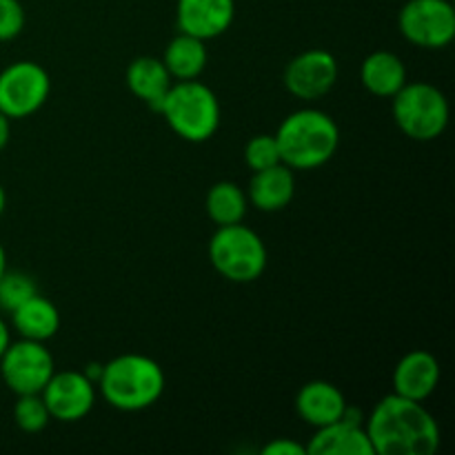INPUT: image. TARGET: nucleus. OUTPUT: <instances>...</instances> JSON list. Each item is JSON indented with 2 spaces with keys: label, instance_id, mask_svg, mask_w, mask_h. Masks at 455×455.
Wrapping results in <instances>:
<instances>
[{
  "label": "nucleus",
  "instance_id": "4be33fe9",
  "mask_svg": "<svg viewBox=\"0 0 455 455\" xmlns=\"http://www.w3.org/2000/svg\"><path fill=\"white\" fill-rule=\"evenodd\" d=\"M13 420L25 434H40L49 425L52 416H49L43 395L27 394L18 395V403L13 404Z\"/></svg>",
  "mask_w": 455,
  "mask_h": 455
},
{
  "label": "nucleus",
  "instance_id": "7c9ffc66",
  "mask_svg": "<svg viewBox=\"0 0 455 455\" xmlns=\"http://www.w3.org/2000/svg\"><path fill=\"white\" fill-rule=\"evenodd\" d=\"M4 204H7V196H4L3 185H0V216H3V212H4Z\"/></svg>",
  "mask_w": 455,
  "mask_h": 455
},
{
  "label": "nucleus",
  "instance_id": "c756f323",
  "mask_svg": "<svg viewBox=\"0 0 455 455\" xmlns=\"http://www.w3.org/2000/svg\"><path fill=\"white\" fill-rule=\"evenodd\" d=\"M4 271H7V253H4L3 243H0V275H3Z\"/></svg>",
  "mask_w": 455,
  "mask_h": 455
},
{
  "label": "nucleus",
  "instance_id": "dca6fc26",
  "mask_svg": "<svg viewBox=\"0 0 455 455\" xmlns=\"http://www.w3.org/2000/svg\"><path fill=\"white\" fill-rule=\"evenodd\" d=\"M305 449L307 455H373L367 429L347 420L315 429L314 438Z\"/></svg>",
  "mask_w": 455,
  "mask_h": 455
},
{
  "label": "nucleus",
  "instance_id": "a878e982",
  "mask_svg": "<svg viewBox=\"0 0 455 455\" xmlns=\"http://www.w3.org/2000/svg\"><path fill=\"white\" fill-rule=\"evenodd\" d=\"M262 453L265 455H307V449L302 447V444H298L296 440L280 438L267 444V447L262 449Z\"/></svg>",
  "mask_w": 455,
  "mask_h": 455
},
{
  "label": "nucleus",
  "instance_id": "9b49d317",
  "mask_svg": "<svg viewBox=\"0 0 455 455\" xmlns=\"http://www.w3.org/2000/svg\"><path fill=\"white\" fill-rule=\"evenodd\" d=\"M338 80V60L327 49H309L293 58L284 69V87L300 100L327 96Z\"/></svg>",
  "mask_w": 455,
  "mask_h": 455
},
{
  "label": "nucleus",
  "instance_id": "6ab92c4d",
  "mask_svg": "<svg viewBox=\"0 0 455 455\" xmlns=\"http://www.w3.org/2000/svg\"><path fill=\"white\" fill-rule=\"evenodd\" d=\"M364 89L378 98H394L407 83V67L395 53L373 52L360 67Z\"/></svg>",
  "mask_w": 455,
  "mask_h": 455
},
{
  "label": "nucleus",
  "instance_id": "9d476101",
  "mask_svg": "<svg viewBox=\"0 0 455 455\" xmlns=\"http://www.w3.org/2000/svg\"><path fill=\"white\" fill-rule=\"evenodd\" d=\"M40 395L52 420L78 422L96 404V385L83 371H53Z\"/></svg>",
  "mask_w": 455,
  "mask_h": 455
},
{
  "label": "nucleus",
  "instance_id": "423d86ee",
  "mask_svg": "<svg viewBox=\"0 0 455 455\" xmlns=\"http://www.w3.org/2000/svg\"><path fill=\"white\" fill-rule=\"evenodd\" d=\"M394 120L400 132L411 140L429 142L443 136L449 124L447 96L431 83H404L395 93Z\"/></svg>",
  "mask_w": 455,
  "mask_h": 455
},
{
  "label": "nucleus",
  "instance_id": "aec40b11",
  "mask_svg": "<svg viewBox=\"0 0 455 455\" xmlns=\"http://www.w3.org/2000/svg\"><path fill=\"white\" fill-rule=\"evenodd\" d=\"M207 58L204 40L180 31L164 49L163 62L173 80H196L207 67Z\"/></svg>",
  "mask_w": 455,
  "mask_h": 455
},
{
  "label": "nucleus",
  "instance_id": "a211bd4d",
  "mask_svg": "<svg viewBox=\"0 0 455 455\" xmlns=\"http://www.w3.org/2000/svg\"><path fill=\"white\" fill-rule=\"evenodd\" d=\"M12 324L20 338L44 342L60 329V314L52 300L34 293L12 311Z\"/></svg>",
  "mask_w": 455,
  "mask_h": 455
},
{
  "label": "nucleus",
  "instance_id": "393cba45",
  "mask_svg": "<svg viewBox=\"0 0 455 455\" xmlns=\"http://www.w3.org/2000/svg\"><path fill=\"white\" fill-rule=\"evenodd\" d=\"M25 29V9L20 0H0V43L13 40Z\"/></svg>",
  "mask_w": 455,
  "mask_h": 455
},
{
  "label": "nucleus",
  "instance_id": "0eeeda50",
  "mask_svg": "<svg viewBox=\"0 0 455 455\" xmlns=\"http://www.w3.org/2000/svg\"><path fill=\"white\" fill-rule=\"evenodd\" d=\"M52 80L38 62L18 60L0 71V114L9 120L27 118L47 102Z\"/></svg>",
  "mask_w": 455,
  "mask_h": 455
},
{
  "label": "nucleus",
  "instance_id": "4468645a",
  "mask_svg": "<svg viewBox=\"0 0 455 455\" xmlns=\"http://www.w3.org/2000/svg\"><path fill=\"white\" fill-rule=\"evenodd\" d=\"M347 400L336 385L327 380H311L298 391L296 411L314 429L333 425L342 418Z\"/></svg>",
  "mask_w": 455,
  "mask_h": 455
},
{
  "label": "nucleus",
  "instance_id": "f257e3e1",
  "mask_svg": "<svg viewBox=\"0 0 455 455\" xmlns=\"http://www.w3.org/2000/svg\"><path fill=\"white\" fill-rule=\"evenodd\" d=\"M373 455H434L440 449L438 420L422 403L391 394L364 420Z\"/></svg>",
  "mask_w": 455,
  "mask_h": 455
},
{
  "label": "nucleus",
  "instance_id": "412c9836",
  "mask_svg": "<svg viewBox=\"0 0 455 455\" xmlns=\"http://www.w3.org/2000/svg\"><path fill=\"white\" fill-rule=\"evenodd\" d=\"M204 207H207V216L218 227L235 225V222H243L244 216H247L249 198L235 182L222 180L209 189Z\"/></svg>",
  "mask_w": 455,
  "mask_h": 455
},
{
  "label": "nucleus",
  "instance_id": "f3484780",
  "mask_svg": "<svg viewBox=\"0 0 455 455\" xmlns=\"http://www.w3.org/2000/svg\"><path fill=\"white\" fill-rule=\"evenodd\" d=\"M173 84L172 74L163 60L151 56H140L127 67V87L133 96L145 100L154 111H160L169 87Z\"/></svg>",
  "mask_w": 455,
  "mask_h": 455
},
{
  "label": "nucleus",
  "instance_id": "20e7f679",
  "mask_svg": "<svg viewBox=\"0 0 455 455\" xmlns=\"http://www.w3.org/2000/svg\"><path fill=\"white\" fill-rule=\"evenodd\" d=\"M158 114H163L172 132L187 142H207L220 127V102L198 78L176 80Z\"/></svg>",
  "mask_w": 455,
  "mask_h": 455
},
{
  "label": "nucleus",
  "instance_id": "bb28decb",
  "mask_svg": "<svg viewBox=\"0 0 455 455\" xmlns=\"http://www.w3.org/2000/svg\"><path fill=\"white\" fill-rule=\"evenodd\" d=\"M9 138H12V120L4 114H0V151L7 147Z\"/></svg>",
  "mask_w": 455,
  "mask_h": 455
},
{
  "label": "nucleus",
  "instance_id": "f03ea898",
  "mask_svg": "<svg viewBox=\"0 0 455 455\" xmlns=\"http://www.w3.org/2000/svg\"><path fill=\"white\" fill-rule=\"evenodd\" d=\"M275 142L280 160L293 172L327 164L340 145L336 120L320 109H298L280 123Z\"/></svg>",
  "mask_w": 455,
  "mask_h": 455
},
{
  "label": "nucleus",
  "instance_id": "ddd939ff",
  "mask_svg": "<svg viewBox=\"0 0 455 455\" xmlns=\"http://www.w3.org/2000/svg\"><path fill=\"white\" fill-rule=\"evenodd\" d=\"M440 382V363L429 351H409L394 369V394L425 403Z\"/></svg>",
  "mask_w": 455,
  "mask_h": 455
},
{
  "label": "nucleus",
  "instance_id": "f8f14e48",
  "mask_svg": "<svg viewBox=\"0 0 455 455\" xmlns=\"http://www.w3.org/2000/svg\"><path fill=\"white\" fill-rule=\"evenodd\" d=\"M234 16V0H178L176 7L178 29L200 40H213L225 34Z\"/></svg>",
  "mask_w": 455,
  "mask_h": 455
},
{
  "label": "nucleus",
  "instance_id": "7ed1b4c3",
  "mask_svg": "<svg viewBox=\"0 0 455 455\" xmlns=\"http://www.w3.org/2000/svg\"><path fill=\"white\" fill-rule=\"evenodd\" d=\"M105 403L118 411L154 407L164 391V371L154 358L124 354L102 364L98 385Z\"/></svg>",
  "mask_w": 455,
  "mask_h": 455
},
{
  "label": "nucleus",
  "instance_id": "5701e85b",
  "mask_svg": "<svg viewBox=\"0 0 455 455\" xmlns=\"http://www.w3.org/2000/svg\"><path fill=\"white\" fill-rule=\"evenodd\" d=\"M34 293H38L34 280L29 278L22 271H4L0 275V309L9 311L12 314L18 305L31 298Z\"/></svg>",
  "mask_w": 455,
  "mask_h": 455
},
{
  "label": "nucleus",
  "instance_id": "6e6552de",
  "mask_svg": "<svg viewBox=\"0 0 455 455\" xmlns=\"http://www.w3.org/2000/svg\"><path fill=\"white\" fill-rule=\"evenodd\" d=\"M53 371V355L38 340L20 338L18 342H9L4 354L0 355V376L7 389L16 395L40 394Z\"/></svg>",
  "mask_w": 455,
  "mask_h": 455
},
{
  "label": "nucleus",
  "instance_id": "c85d7f7f",
  "mask_svg": "<svg viewBox=\"0 0 455 455\" xmlns=\"http://www.w3.org/2000/svg\"><path fill=\"white\" fill-rule=\"evenodd\" d=\"M83 373L93 382V385H98V380H100V373H102V364H98V363L87 364V367L83 369Z\"/></svg>",
  "mask_w": 455,
  "mask_h": 455
},
{
  "label": "nucleus",
  "instance_id": "b1692460",
  "mask_svg": "<svg viewBox=\"0 0 455 455\" xmlns=\"http://www.w3.org/2000/svg\"><path fill=\"white\" fill-rule=\"evenodd\" d=\"M244 160H247L249 169H253V172H262V169H269L274 164L283 163L275 136H269V133L253 136L247 142V147H244Z\"/></svg>",
  "mask_w": 455,
  "mask_h": 455
},
{
  "label": "nucleus",
  "instance_id": "39448f33",
  "mask_svg": "<svg viewBox=\"0 0 455 455\" xmlns=\"http://www.w3.org/2000/svg\"><path fill=\"white\" fill-rule=\"evenodd\" d=\"M209 260L231 283H253L267 269V247L260 235L243 222L218 227L209 243Z\"/></svg>",
  "mask_w": 455,
  "mask_h": 455
},
{
  "label": "nucleus",
  "instance_id": "2eb2a0df",
  "mask_svg": "<svg viewBox=\"0 0 455 455\" xmlns=\"http://www.w3.org/2000/svg\"><path fill=\"white\" fill-rule=\"evenodd\" d=\"M293 196H296V176H293V169L283 163L256 172L249 182L247 198L260 212H280L291 203Z\"/></svg>",
  "mask_w": 455,
  "mask_h": 455
},
{
  "label": "nucleus",
  "instance_id": "1a4fd4ad",
  "mask_svg": "<svg viewBox=\"0 0 455 455\" xmlns=\"http://www.w3.org/2000/svg\"><path fill=\"white\" fill-rule=\"evenodd\" d=\"M398 27L416 47L444 49L455 38V9L449 0H407Z\"/></svg>",
  "mask_w": 455,
  "mask_h": 455
},
{
  "label": "nucleus",
  "instance_id": "cd10ccee",
  "mask_svg": "<svg viewBox=\"0 0 455 455\" xmlns=\"http://www.w3.org/2000/svg\"><path fill=\"white\" fill-rule=\"evenodd\" d=\"M9 342H12V331H9L7 323H4L3 315H0V355L4 354V349L9 347Z\"/></svg>",
  "mask_w": 455,
  "mask_h": 455
}]
</instances>
